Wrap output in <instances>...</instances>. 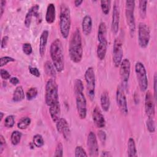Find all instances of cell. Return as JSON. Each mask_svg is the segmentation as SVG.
<instances>
[{
    "mask_svg": "<svg viewBox=\"0 0 157 157\" xmlns=\"http://www.w3.org/2000/svg\"><path fill=\"white\" fill-rule=\"evenodd\" d=\"M135 1L127 0L125 1V17L131 37L134 36L136 31V21L134 17Z\"/></svg>",
    "mask_w": 157,
    "mask_h": 157,
    "instance_id": "cell-6",
    "label": "cell"
},
{
    "mask_svg": "<svg viewBox=\"0 0 157 157\" xmlns=\"http://www.w3.org/2000/svg\"><path fill=\"white\" fill-rule=\"evenodd\" d=\"M150 39V30L147 24L140 22L138 25V44L140 48L147 47Z\"/></svg>",
    "mask_w": 157,
    "mask_h": 157,
    "instance_id": "cell-9",
    "label": "cell"
},
{
    "mask_svg": "<svg viewBox=\"0 0 157 157\" xmlns=\"http://www.w3.org/2000/svg\"><path fill=\"white\" fill-rule=\"evenodd\" d=\"M83 2V1L82 0H76V1H74V4H75V7H78L80 6L82 3Z\"/></svg>",
    "mask_w": 157,
    "mask_h": 157,
    "instance_id": "cell-50",
    "label": "cell"
},
{
    "mask_svg": "<svg viewBox=\"0 0 157 157\" xmlns=\"http://www.w3.org/2000/svg\"><path fill=\"white\" fill-rule=\"evenodd\" d=\"M86 145L90 156H97L99 155V146L95 133L90 131L87 137Z\"/></svg>",
    "mask_w": 157,
    "mask_h": 157,
    "instance_id": "cell-14",
    "label": "cell"
},
{
    "mask_svg": "<svg viewBox=\"0 0 157 157\" xmlns=\"http://www.w3.org/2000/svg\"><path fill=\"white\" fill-rule=\"evenodd\" d=\"M84 86L80 79H76L74 82V91L75 96L76 108L78 115L81 119H85L86 117V100L83 94Z\"/></svg>",
    "mask_w": 157,
    "mask_h": 157,
    "instance_id": "cell-3",
    "label": "cell"
},
{
    "mask_svg": "<svg viewBox=\"0 0 157 157\" xmlns=\"http://www.w3.org/2000/svg\"><path fill=\"white\" fill-rule=\"evenodd\" d=\"M75 156H87L88 155L85 150L81 146H77L75 148Z\"/></svg>",
    "mask_w": 157,
    "mask_h": 157,
    "instance_id": "cell-37",
    "label": "cell"
},
{
    "mask_svg": "<svg viewBox=\"0 0 157 157\" xmlns=\"http://www.w3.org/2000/svg\"><path fill=\"white\" fill-rule=\"evenodd\" d=\"M39 9V6L38 4H35L33 5L28 11V12L26 13V15L25 16V26L26 28H29L31 23V21H32V18L34 16L36 17H37L39 15L38 13V10Z\"/></svg>",
    "mask_w": 157,
    "mask_h": 157,
    "instance_id": "cell-18",
    "label": "cell"
},
{
    "mask_svg": "<svg viewBox=\"0 0 157 157\" xmlns=\"http://www.w3.org/2000/svg\"><path fill=\"white\" fill-rule=\"evenodd\" d=\"M29 71L30 72V74L36 77H39L40 75V71H39V69L36 67H32V66H29Z\"/></svg>",
    "mask_w": 157,
    "mask_h": 157,
    "instance_id": "cell-41",
    "label": "cell"
},
{
    "mask_svg": "<svg viewBox=\"0 0 157 157\" xmlns=\"http://www.w3.org/2000/svg\"><path fill=\"white\" fill-rule=\"evenodd\" d=\"M147 6V1H139V14H140V17L142 19H144L146 17Z\"/></svg>",
    "mask_w": 157,
    "mask_h": 157,
    "instance_id": "cell-31",
    "label": "cell"
},
{
    "mask_svg": "<svg viewBox=\"0 0 157 157\" xmlns=\"http://www.w3.org/2000/svg\"><path fill=\"white\" fill-rule=\"evenodd\" d=\"M93 27L92 18L89 15H86L84 16L82 22V28L83 34L85 36H88L90 34Z\"/></svg>",
    "mask_w": 157,
    "mask_h": 157,
    "instance_id": "cell-20",
    "label": "cell"
},
{
    "mask_svg": "<svg viewBox=\"0 0 157 157\" xmlns=\"http://www.w3.org/2000/svg\"><path fill=\"white\" fill-rule=\"evenodd\" d=\"M123 56V43L120 37H117L114 40L113 45V55L112 59L114 66L116 67H119Z\"/></svg>",
    "mask_w": 157,
    "mask_h": 157,
    "instance_id": "cell-11",
    "label": "cell"
},
{
    "mask_svg": "<svg viewBox=\"0 0 157 157\" xmlns=\"http://www.w3.org/2000/svg\"><path fill=\"white\" fill-rule=\"evenodd\" d=\"M0 4H1V8H0V17L1 18L2 17L3 13L4 12L5 10V7H6V1L4 0H1L0 2Z\"/></svg>",
    "mask_w": 157,
    "mask_h": 157,
    "instance_id": "cell-47",
    "label": "cell"
},
{
    "mask_svg": "<svg viewBox=\"0 0 157 157\" xmlns=\"http://www.w3.org/2000/svg\"><path fill=\"white\" fill-rule=\"evenodd\" d=\"M59 25L62 37L64 39H67L70 33L71 26V17L70 8L64 2H62L60 6Z\"/></svg>",
    "mask_w": 157,
    "mask_h": 157,
    "instance_id": "cell-4",
    "label": "cell"
},
{
    "mask_svg": "<svg viewBox=\"0 0 157 157\" xmlns=\"http://www.w3.org/2000/svg\"><path fill=\"white\" fill-rule=\"evenodd\" d=\"M21 133L18 131H13L10 136V141L13 145H18L21 138Z\"/></svg>",
    "mask_w": 157,
    "mask_h": 157,
    "instance_id": "cell-30",
    "label": "cell"
},
{
    "mask_svg": "<svg viewBox=\"0 0 157 157\" xmlns=\"http://www.w3.org/2000/svg\"><path fill=\"white\" fill-rule=\"evenodd\" d=\"M101 7L102 13L104 15H108L111 8V1L110 0H102L100 2Z\"/></svg>",
    "mask_w": 157,
    "mask_h": 157,
    "instance_id": "cell-32",
    "label": "cell"
},
{
    "mask_svg": "<svg viewBox=\"0 0 157 157\" xmlns=\"http://www.w3.org/2000/svg\"><path fill=\"white\" fill-rule=\"evenodd\" d=\"M31 120L28 117H24L21 118L17 123V127L20 129H26L31 124Z\"/></svg>",
    "mask_w": 157,
    "mask_h": 157,
    "instance_id": "cell-29",
    "label": "cell"
},
{
    "mask_svg": "<svg viewBox=\"0 0 157 157\" xmlns=\"http://www.w3.org/2000/svg\"><path fill=\"white\" fill-rule=\"evenodd\" d=\"M134 100L135 103H136V104H138L139 102V98L138 94H136H136H134Z\"/></svg>",
    "mask_w": 157,
    "mask_h": 157,
    "instance_id": "cell-51",
    "label": "cell"
},
{
    "mask_svg": "<svg viewBox=\"0 0 157 157\" xmlns=\"http://www.w3.org/2000/svg\"><path fill=\"white\" fill-rule=\"evenodd\" d=\"M37 93V89L36 87H31L26 93V98L27 100L31 101L36 97Z\"/></svg>",
    "mask_w": 157,
    "mask_h": 157,
    "instance_id": "cell-33",
    "label": "cell"
},
{
    "mask_svg": "<svg viewBox=\"0 0 157 157\" xmlns=\"http://www.w3.org/2000/svg\"><path fill=\"white\" fill-rule=\"evenodd\" d=\"M85 79L86 85L87 94L91 101L94 100L95 97L96 79L93 67H89L85 72Z\"/></svg>",
    "mask_w": 157,
    "mask_h": 157,
    "instance_id": "cell-8",
    "label": "cell"
},
{
    "mask_svg": "<svg viewBox=\"0 0 157 157\" xmlns=\"http://www.w3.org/2000/svg\"><path fill=\"white\" fill-rule=\"evenodd\" d=\"M98 137H99V140L101 141V142L104 143L105 142V140H106V134H105V132L103 131L100 130V131H98Z\"/></svg>",
    "mask_w": 157,
    "mask_h": 157,
    "instance_id": "cell-45",
    "label": "cell"
},
{
    "mask_svg": "<svg viewBox=\"0 0 157 157\" xmlns=\"http://www.w3.org/2000/svg\"><path fill=\"white\" fill-rule=\"evenodd\" d=\"M50 53L56 71L58 72H63L64 69V58L63 45L59 39H56L52 42Z\"/></svg>",
    "mask_w": 157,
    "mask_h": 157,
    "instance_id": "cell-2",
    "label": "cell"
},
{
    "mask_svg": "<svg viewBox=\"0 0 157 157\" xmlns=\"http://www.w3.org/2000/svg\"><path fill=\"white\" fill-rule=\"evenodd\" d=\"M145 112L148 118H154L155 113L154 98L150 91H147L145 96Z\"/></svg>",
    "mask_w": 157,
    "mask_h": 157,
    "instance_id": "cell-15",
    "label": "cell"
},
{
    "mask_svg": "<svg viewBox=\"0 0 157 157\" xmlns=\"http://www.w3.org/2000/svg\"><path fill=\"white\" fill-rule=\"evenodd\" d=\"M0 115H1V117H0V121H1V120H2V118H3V116H4V113H3V112H0Z\"/></svg>",
    "mask_w": 157,
    "mask_h": 157,
    "instance_id": "cell-52",
    "label": "cell"
},
{
    "mask_svg": "<svg viewBox=\"0 0 157 157\" xmlns=\"http://www.w3.org/2000/svg\"><path fill=\"white\" fill-rule=\"evenodd\" d=\"M8 40H9V37L7 36H4L2 39H1V48H4L6 47L7 43H8Z\"/></svg>",
    "mask_w": 157,
    "mask_h": 157,
    "instance_id": "cell-46",
    "label": "cell"
},
{
    "mask_svg": "<svg viewBox=\"0 0 157 157\" xmlns=\"http://www.w3.org/2000/svg\"><path fill=\"white\" fill-rule=\"evenodd\" d=\"M49 112L53 122H56L60 118L61 107L59 101L49 106Z\"/></svg>",
    "mask_w": 157,
    "mask_h": 157,
    "instance_id": "cell-19",
    "label": "cell"
},
{
    "mask_svg": "<svg viewBox=\"0 0 157 157\" xmlns=\"http://www.w3.org/2000/svg\"><path fill=\"white\" fill-rule=\"evenodd\" d=\"M15 61V59L12 58V57H10V56H2L0 59V66L2 67L6 65L8 63H9V62H13Z\"/></svg>",
    "mask_w": 157,
    "mask_h": 157,
    "instance_id": "cell-40",
    "label": "cell"
},
{
    "mask_svg": "<svg viewBox=\"0 0 157 157\" xmlns=\"http://www.w3.org/2000/svg\"><path fill=\"white\" fill-rule=\"evenodd\" d=\"M56 18V10L55 4L53 3L48 4L46 13H45V21L48 24H52Z\"/></svg>",
    "mask_w": 157,
    "mask_h": 157,
    "instance_id": "cell-21",
    "label": "cell"
},
{
    "mask_svg": "<svg viewBox=\"0 0 157 157\" xmlns=\"http://www.w3.org/2000/svg\"><path fill=\"white\" fill-rule=\"evenodd\" d=\"M93 120L94 124L98 128H102L105 125V120L100 108L98 106H96L92 113Z\"/></svg>",
    "mask_w": 157,
    "mask_h": 157,
    "instance_id": "cell-17",
    "label": "cell"
},
{
    "mask_svg": "<svg viewBox=\"0 0 157 157\" xmlns=\"http://www.w3.org/2000/svg\"><path fill=\"white\" fill-rule=\"evenodd\" d=\"M57 131L61 134L64 138L67 140L70 137V129L67 120L64 118H60L56 122Z\"/></svg>",
    "mask_w": 157,
    "mask_h": 157,
    "instance_id": "cell-16",
    "label": "cell"
},
{
    "mask_svg": "<svg viewBox=\"0 0 157 157\" xmlns=\"http://www.w3.org/2000/svg\"><path fill=\"white\" fill-rule=\"evenodd\" d=\"M135 73L139 88L141 91L144 92L147 90L148 82L147 71L144 64L137 61L135 64Z\"/></svg>",
    "mask_w": 157,
    "mask_h": 157,
    "instance_id": "cell-7",
    "label": "cell"
},
{
    "mask_svg": "<svg viewBox=\"0 0 157 157\" xmlns=\"http://www.w3.org/2000/svg\"><path fill=\"white\" fill-rule=\"evenodd\" d=\"M157 75L156 72H155L154 76H153V91H154V95L153 98L155 99V102L156 100V89H157Z\"/></svg>",
    "mask_w": 157,
    "mask_h": 157,
    "instance_id": "cell-43",
    "label": "cell"
},
{
    "mask_svg": "<svg viewBox=\"0 0 157 157\" xmlns=\"http://www.w3.org/2000/svg\"><path fill=\"white\" fill-rule=\"evenodd\" d=\"M44 71L45 74L52 77L53 78H55L56 76V70L53 64V63H51L50 61H47L44 64Z\"/></svg>",
    "mask_w": 157,
    "mask_h": 157,
    "instance_id": "cell-26",
    "label": "cell"
},
{
    "mask_svg": "<svg viewBox=\"0 0 157 157\" xmlns=\"http://www.w3.org/2000/svg\"><path fill=\"white\" fill-rule=\"evenodd\" d=\"M100 102L102 110L104 112H108L110 108V101L109 93L107 91H104L102 93L100 98Z\"/></svg>",
    "mask_w": 157,
    "mask_h": 157,
    "instance_id": "cell-24",
    "label": "cell"
},
{
    "mask_svg": "<svg viewBox=\"0 0 157 157\" xmlns=\"http://www.w3.org/2000/svg\"><path fill=\"white\" fill-rule=\"evenodd\" d=\"M15 124V118L13 115H10L6 117L4 120V126L7 128H11Z\"/></svg>",
    "mask_w": 157,
    "mask_h": 157,
    "instance_id": "cell-36",
    "label": "cell"
},
{
    "mask_svg": "<svg viewBox=\"0 0 157 157\" xmlns=\"http://www.w3.org/2000/svg\"><path fill=\"white\" fill-rule=\"evenodd\" d=\"M48 37V31L47 30H44L40 34V40H39V54L43 57L45 53L46 46L47 44Z\"/></svg>",
    "mask_w": 157,
    "mask_h": 157,
    "instance_id": "cell-22",
    "label": "cell"
},
{
    "mask_svg": "<svg viewBox=\"0 0 157 157\" xmlns=\"http://www.w3.org/2000/svg\"><path fill=\"white\" fill-rule=\"evenodd\" d=\"M69 53L71 59L75 63L81 61L83 56V46L81 33L79 29H76L72 33L69 47Z\"/></svg>",
    "mask_w": 157,
    "mask_h": 157,
    "instance_id": "cell-1",
    "label": "cell"
},
{
    "mask_svg": "<svg viewBox=\"0 0 157 157\" xmlns=\"http://www.w3.org/2000/svg\"><path fill=\"white\" fill-rule=\"evenodd\" d=\"M25 98V93L22 86H18L13 94L12 100L15 102H18L23 101Z\"/></svg>",
    "mask_w": 157,
    "mask_h": 157,
    "instance_id": "cell-27",
    "label": "cell"
},
{
    "mask_svg": "<svg viewBox=\"0 0 157 157\" xmlns=\"http://www.w3.org/2000/svg\"><path fill=\"white\" fill-rule=\"evenodd\" d=\"M101 156H105V157H109V156H112V155L110 151H103L101 153Z\"/></svg>",
    "mask_w": 157,
    "mask_h": 157,
    "instance_id": "cell-49",
    "label": "cell"
},
{
    "mask_svg": "<svg viewBox=\"0 0 157 157\" xmlns=\"http://www.w3.org/2000/svg\"><path fill=\"white\" fill-rule=\"evenodd\" d=\"M107 45H108L107 42L99 43V44L98 45L96 54L99 59L103 60L105 58L106 53H107Z\"/></svg>",
    "mask_w": 157,
    "mask_h": 157,
    "instance_id": "cell-25",
    "label": "cell"
},
{
    "mask_svg": "<svg viewBox=\"0 0 157 157\" xmlns=\"http://www.w3.org/2000/svg\"><path fill=\"white\" fill-rule=\"evenodd\" d=\"M98 40L99 43L107 42V27L105 22H101L99 23L98 30Z\"/></svg>",
    "mask_w": 157,
    "mask_h": 157,
    "instance_id": "cell-23",
    "label": "cell"
},
{
    "mask_svg": "<svg viewBox=\"0 0 157 157\" xmlns=\"http://www.w3.org/2000/svg\"><path fill=\"white\" fill-rule=\"evenodd\" d=\"M45 101L48 106L58 101V87L55 78H50L46 83Z\"/></svg>",
    "mask_w": 157,
    "mask_h": 157,
    "instance_id": "cell-5",
    "label": "cell"
},
{
    "mask_svg": "<svg viewBox=\"0 0 157 157\" xmlns=\"http://www.w3.org/2000/svg\"><path fill=\"white\" fill-rule=\"evenodd\" d=\"M120 75L121 78V86L124 90L126 89L128 85L131 72V63L128 58L122 59L120 64Z\"/></svg>",
    "mask_w": 157,
    "mask_h": 157,
    "instance_id": "cell-10",
    "label": "cell"
},
{
    "mask_svg": "<svg viewBox=\"0 0 157 157\" xmlns=\"http://www.w3.org/2000/svg\"><path fill=\"white\" fill-rule=\"evenodd\" d=\"M116 102L121 113L126 115L128 113V107L124 90L121 85H118L116 91Z\"/></svg>",
    "mask_w": 157,
    "mask_h": 157,
    "instance_id": "cell-12",
    "label": "cell"
},
{
    "mask_svg": "<svg viewBox=\"0 0 157 157\" xmlns=\"http://www.w3.org/2000/svg\"><path fill=\"white\" fill-rule=\"evenodd\" d=\"M6 147V140L3 136L0 135V155H1Z\"/></svg>",
    "mask_w": 157,
    "mask_h": 157,
    "instance_id": "cell-44",
    "label": "cell"
},
{
    "mask_svg": "<svg viewBox=\"0 0 157 157\" xmlns=\"http://www.w3.org/2000/svg\"><path fill=\"white\" fill-rule=\"evenodd\" d=\"M146 126L148 131L151 132L153 133L155 132L156 130V126H155V121L154 118H147L146 121Z\"/></svg>",
    "mask_w": 157,
    "mask_h": 157,
    "instance_id": "cell-35",
    "label": "cell"
},
{
    "mask_svg": "<svg viewBox=\"0 0 157 157\" xmlns=\"http://www.w3.org/2000/svg\"><path fill=\"white\" fill-rule=\"evenodd\" d=\"M9 81H10V83L12 85H14V86L17 85V84H18V83H20L19 79H18L17 77H11V78H10V80H9Z\"/></svg>",
    "mask_w": 157,
    "mask_h": 157,
    "instance_id": "cell-48",
    "label": "cell"
},
{
    "mask_svg": "<svg viewBox=\"0 0 157 157\" xmlns=\"http://www.w3.org/2000/svg\"><path fill=\"white\" fill-rule=\"evenodd\" d=\"M128 156L129 157L137 156V149L136 143L132 137H130L128 141Z\"/></svg>",
    "mask_w": 157,
    "mask_h": 157,
    "instance_id": "cell-28",
    "label": "cell"
},
{
    "mask_svg": "<svg viewBox=\"0 0 157 157\" xmlns=\"http://www.w3.org/2000/svg\"><path fill=\"white\" fill-rule=\"evenodd\" d=\"M63 155V144L59 142L57 144V145L56 147L54 156H57V157H61Z\"/></svg>",
    "mask_w": 157,
    "mask_h": 157,
    "instance_id": "cell-38",
    "label": "cell"
},
{
    "mask_svg": "<svg viewBox=\"0 0 157 157\" xmlns=\"http://www.w3.org/2000/svg\"><path fill=\"white\" fill-rule=\"evenodd\" d=\"M33 142L34 145L37 147L40 148L44 145V140L40 134H36L33 136Z\"/></svg>",
    "mask_w": 157,
    "mask_h": 157,
    "instance_id": "cell-34",
    "label": "cell"
},
{
    "mask_svg": "<svg viewBox=\"0 0 157 157\" xmlns=\"http://www.w3.org/2000/svg\"><path fill=\"white\" fill-rule=\"evenodd\" d=\"M22 50L26 55H30L33 52V48L29 43H24L22 45Z\"/></svg>",
    "mask_w": 157,
    "mask_h": 157,
    "instance_id": "cell-39",
    "label": "cell"
},
{
    "mask_svg": "<svg viewBox=\"0 0 157 157\" xmlns=\"http://www.w3.org/2000/svg\"><path fill=\"white\" fill-rule=\"evenodd\" d=\"M120 10L119 6V1H115L113 2L111 23V30L114 34H117L118 32L120 26Z\"/></svg>",
    "mask_w": 157,
    "mask_h": 157,
    "instance_id": "cell-13",
    "label": "cell"
},
{
    "mask_svg": "<svg viewBox=\"0 0 157 157\" xmlns=\"http://www.w3.org/2000/svg\"><path fill=\"white\" fill-rule=\"evenodd\" d=\"M0 75H1V78H2L3 80H8L9 78H10V74L6 69H1Z\"/></svg>",
    "mask_w": 157,
    "mask_h": 157,
    "instance_id": "cell-42",
    "label": "cell"
}]
</instances>
